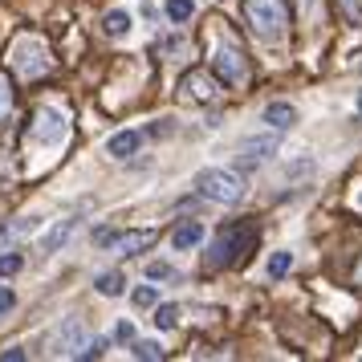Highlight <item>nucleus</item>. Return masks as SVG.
<instances>
[{"label": "nucleus", "instance_id": "nucleus-13", "mask_svg": "<svg viewBox=\"0 0 362 362\" xmlns=\"http://www.w3.org/2000/svg\"><path fill=\"white\" fill-rule=\"evenodd\" d=\"M183 90H187V98H192V102L216 98V82L208 78V74H187V78H183Z\"/></svg>", "mask_w": 362, "mask_h": 362}, {"label": "nucleus", "instance_id": "nucleus-21", "mask_svg": "<svg viewBox=\"0 0 362 362\" xmlns=\"http://www.w3.org/2000/svg\"><path fill=\"white\" fill-rule=\"evenodd\" d=\"M155 322H159V329H175L180 326V310H175V305H159Z\"/></svg>", "mask_w": 362, "mask_h": 362}, {"label": "nucleus", "instance_id": "nucleus-20", "mask_svg": "<svg viewBox=\"0 0 362 362\" xmlns=\"http://www.w3.org/2000/svg\"><path fill=\"white\" fill-rule=\"evenodd\" d=\"M134 358L159 362V358H163V346H159V342H134Z\"/></svg>", "mask_w": 362, "mask_h": 362}, {"label": "nucleus", "instance_id": "nucleus-26", "mask_svg": "<svg viewBox=\"0 0 362 362\" xmlns=\"http://www.w3.org/2000/svg\"><path fill=\"white\" fill-rule=\"evenodd\" d=\"M25 358V350H17V346H8V350H0V362H21Z\"/></svg>", "mask_w": 362, "mask_h": 362}, {"label": "nucleus", "instance_id": "nucleus-33", "mask_svg": "<svg viewBox=\"0 0 362 362\" xmlns=\"http://www.w3.org/2000/svg\"><path fill=\"white\" fill-rule=\"evenodd\" d=\"M358 281H362V264H358Z\"/></svg>", "mask_w": 362, "mask_h": 362}, {"label": "nucleus", "instance_id": "nucleus-11", "mask_svg": "<svg viewBox=\"0 0 362 362\" xmlns=\"http://www.w3.org/2000/svg\"><path fill=\"white\" fill-rule=\"evenodd\" d=\"M261 118H264V127H269V131H289V127L297 122V110L289 106V102H269Z\"/></svg>", "mask_w": 362, "mask_h": 362}, {"label": "nucleus", "instance_id": "nucleus-7", "mask_svg": "<svg viewBox=\"0 0 362 362\" xmlns=\"http://www.w3.org/2000/svg\"><path fill=\"white\" fill-rule=\"evenodd\" d=\"M212 69L224 78L228 86H240L248 78V66H245V53L236 49L232 41H220V49H216V57H212Z\"/></svg>", "mask_w": 362, "mask_h": 362}, {"label": "nucleus", "instance_id": "nucleus-14", "mask_svg": "<svg viewBox=\"0 0 362 362\" xmlns=\"http://www.w3.org/2000/svg\"><path fill=\"white\" fill-rule=\"evenodd\" d=\"M199 240H204V224H196V220L171 232V245H175V252H187V248H196Z\"/></svg>", "mask_w": 362, "mask_h": 362}, {"label": "nucleus", "instance_id": "nucleus-12", "mask_svg": "<svg viewBox=\"0 0 362 362\" xmlns=\"http://www.w3.org/2000/svg\"><path fill=\"white\" fill-rule=\"evenodd\" d=\"M139 143H143V134L139 131H118L106 139V155H115V159H131L134 151H139Z\"/></svg>", "mask_w": 362, "mask_h": 362}, {"label": "nucleus", "instance_id": "nucleus-5", "mask_svg": "<svg viewBox=\"0 0 362 362\" xmlns=\"http://www.w3.org/2000/svg\"><path fill=\"white\" fill-rule=\"evenodd\" d=\"M66 115L57 110V106H45V110H37L33 118V139L41 143V147H62L66 143Z\"/></svg>", "mask_w": 362, "mask_h": 362}, {"label": "nucleus", "instance_id": "nucleus-4", "mask_svg": "<svg viewBox=\"0 0 362 362\" xmlns=\"http://www.w3.org/2000/svg\"><path fill=\"white\" fill-rule=\"evenodd\" d=\"M13 69H17L21 78H37V74H45L49 69V53H45V45L37 41V37H21V41H13Z\"/></svg>", "mask_w": 362, "mask_h": 362}, {"label": "nucleus", "instance_id": "nucleus-29", "mask_svg": "<svg viewBox=\"0 0 362 362\" xmlns=\"http://www.w3.org/2000/svg\"><path fill=\"white\" fill-rule=\"evenodd\" d=\"M13 310V293H8V289H0V313H8Z\"/></svg>", "mask_w": 362, "mask_h": 362}, {"label": "nucleus", "instance_id": "nucleus-3", "mask_svg": "<svg viewBox=\"0 0 362 362\" xmlns=\"http://www.w3.org/2000/svg\"><path fill=\"white\" fill-rule=\"evenodd\" d=\"M196 192L199 196L216 199V204H240L245 199V180L236 171H224V167H204L196 175Z\"/></svg>", "mask_w": 362, "mask_h": 362}, {"label": "nucleus", "instance_id": "nucleus-6", "mask_svg": "<svg viewBox=\"0 0 362 362\" xmlns=\"http://www.w3.org/2000/svg\"><path fill=\"white\" fill-rule=\"evenodd\" d=\"M49 346H53V354H57V358H78V354L86 350V326L78 322V317H66L62 326L53 329Z\"/></svg>", "mask_w": 362, "mask_h": 362}, {"label": "nucleus", "instance_id": "nucleus-25", "mask_svg": "<svg viewBox=\"0 0 362 362\" xmlns=\"http://www.w3.org/2000/svg\"><path fill=\"white\" fill-rule=\"evenodd\" d=\"M147 277H155V281L175 277V269H171V264H151V269H147Z\"/></svg>", "mask_w": 362, "mask_h": 362}, {"label": "nucleus", "instance_id": "nucleus-32", "mask_svg": "<svg viewBox=\"0 0 362 362\" xmlns=\"http://www.w3.org/2000/svg\"><path fill=\"white\" fill-rule=\"evenodd\" d=\"M358 115H362V94H358Z\"/></svg>", "mask_w": 362, "mask_h": 362}, {"label": "nucleus", "instance_id": "nucleus-2", "mask_svg": "<svg viewBox=\"0 0 362 362\" xmlns=\"http://www.w3.org/2000/svg\"><path fill=\"white\" fill-rule=\"evenodd\" d=\"M252 245H257V228H240V224H232V228L220 232V240H216L212 252L204 257V264H208V269H228V264L245 261Z\"/></svg>", "mask_w": 362, "mask_h": 362}, {"label": "nucleus", "instance_id": "nucleus-9", "mask_svg": "<svg viewBox=\"0 0 362 362\" xmlns=\"http://www.w3.org/2000/svg\"><path fill=\"white\" fill-rule=\"evenodd\" d=\"M151 240H155V232H122V236H118L115 232V240H110V248H115L118 257H139V252H143V248L151 245Z\"/></svg>", "mask_w": 362, "mask_h": 362}, {"label": "nucleus", "instance_id": "nucleus-31", "mask_svg": "<svg viewBox=\"0 0 362 362\" xmlns=\"http://www.w3.org/2000/svg\"><path fill=\"white\" fill-rule=\"evenodd\" d=\"M301 8H305V13H313V0H301Z\"/></svg>", "mask_w": 362, "mask_h": 362}, {"label": "nucleus", "instance_id": "nucleus-23", "mask_svg": "<svg viewBox=\"0 0 362 362\" xmlns=\"http://www.w3.org/2000/svg\"><path fill=\"white\" fill-rule=\"evenodd\" d=\"M131 301H134V305H139V310H151V305L159 301V293H155L151 285H143V289H134V297H131Z\"/></svg>", "mask_w": 362, "mask_h": 362}, {"label": "nucleus", "instance_id": "nucleus-8", "mask_svg": "<svg viewBox=\"0 0 362 362\" xmlns=\"http://www.w3.org/2000/svg\"><path fill=\"white\" fill-rule=\"evenodd\" d=\"M277 151H281V131L252 134V139L240 143V163H245V167H261V163H269Z\"/></svg>", "mask_w": 362, "mask_h": 362}, {"label": "nucleus", "instance_id": "nucleus-10", "mask_svg": "<svg viewBox=\"0 0 362 362\" xmlns=\"http://www.w3.org/2000/svg\"><path fill=\"white\" fill-rule=\"evenodd\" d=\"M74 224H78V216H66V220H57L45 236H41V252L45 257H53V252H62V245L69 240V232H74Z\"/></svg>", "mask_w": 362, "mask_h": 362}, {"label": "nucleus", "instance_id": "nucleus-30", "mask_svg": "<svg viewBox=\"0 0 362 362\" xmlns=\"http://www.w3.org/2000/svg\"><path fill=\"white\" fill-rule=\"evenodd\" d=\"M342 4H346V13H350V17H358V13H362V0H342Z\"/></svg>", "mask_w": 362, "mask_h": 362}, {"label": "nucleus", "instance_id": "nucleus-24", "mask_svg": "<svg viewBox=\"0 0 362 362\" xmlns=\"http://www.w3.org/2000/svg\"><path fill=\"white\" fill-rule=\"evenodd\" d=\"M13 110V86H8V78H0V115H8Z\"/></svg>", "mask_w": 362, "mask_h": 362}, {"label": "nucleus", "instance_id": "nucleus-34", "mask_svg": "<svg viewBox=\"0 0 362 362\" xmlns=\"http://www.w3.org/2000/svg\"><path fill=\"white\" fill-rule=\"evenodd\" d=\"M358 208H362V192H358Z\"/></svg>", "mask_w": 362, "mask_h": 362}, {"label": "nucleus", "instance_id": "nucleus-19", "mask_svg": "<svg viewBox=\"0 0 362 362\" xmlns=\"http://www.w3.org/2000/svg\"><path fill=\"white\" fill-rule=\"evenodd\" d=\"M301 175H313V159L310 155H301V159H293V163L285 167V180H301Z\"/></svg>", "mask_w": 362, "mask_h": 362}, {"label": "nucleus", "instance_id": "nucleus-16", "mask_svg": "<svg viewBox=\"0 0 362 362\" xmlns=\"http://www.w3.org/2000/svg\"><path fill=\"white\" fill-rule=\"evenodd\" d=\"M94 289H98L102 297H118L122 293V273H102V277L94 281Z\"/></svg>", "mask_w": 362, "mask_h": 362}, {"label": "nucleus", "instance_id": "nucleus-18", "mask_svg": "<svg viewBox=\"0 0 362 362\" xmlns=\"http://www.w3.org/2000/svg\"><path fill=\"white\" fill-rule=\"evenodd\" d=\"M293 269V252H273L269 257V277H285Z\"/></svg>", "mask_w": 362, "mask_h": 362}, {"label": "nucleus", "instance_id": "nucleus-15", "mask_svg": "<svg viewBox=\"0 0 362 362\" xmlns=\"http://www.w3.org/2000/svg\"><path fill=\"white\" fill-rule=\"evenodd\" d=\"M102 29H106L110 37H127V33H131V17H127L122 8H118V13H106V21H102Z\"/></svg>", "mask_w": 362, "mask_h": 362}, {"label": "nucleus", "instance_id": "nucleus-27", "mask_svg": "<svg viewBox=\"0 0 362 362\" xmlns=\"http://www.w3.org/2000/svg\"><path fill=\"white\" fill-rule=\"evenodd\" d=\"M115 338H118V342H131V338H134V326H131V322H122V326L115 329Z\"/></svg>", "mask_w": 362, "mask_h": 362}, {"label": "nucleus", "instance_id": "nucleus-1", "mask_svg": "<svg viewBox=\"0 0 362 362\" xmlns=\"http://www.w3.org/2000/svg\"><path fill=\"white\" fill-rule=\"evenodd\" d=\"M245 21L261 41L277 45L289 33V4L285 0H245Z\"/></svg>", "mask_w": 362, "mask_h": 362}, {"label": "nucleus", "instance_id": "nucleus-28", "mask_svg": "<svg viewBox=\"0 0 362 362\" xmlns=\"http://www.w3.org/2000/svg\"><path fill=\"white\" fill-rule=\"evenodd\" d=\"M102 350H106V346H102V342H94V346H86V350L78 354V358H102Z\"/></svg>", "mask_w": 362, "mask_h": 362}, {"label": "nucleus", "instance_id": "nucleus-22", "mask_svg": "<svg viewBox=\"0 0 362 362\" xmlns=\"http://www.w3.org/2000/svg\"><path fill=\"white\" fill-rule=\"evenodd\" d=\"M21 264H25V257H21V252H0V273H4V277L21 273Z\"/></svg>", "mask_w": 362, "mask_h": 362}, {"label": "nucleus", "instance_id": "nucleus-17", "mask_svg": "<svg viewBox=\"0 0 362 362\" xmlns=\"http://www.w3.org/2000/svg\"><path fill=\"white\" fill-rule=\"evenodd\" d=\"M192 13H196V4H192V0H167V17L175 21V25H183Z\"/></svg>", "mask_w": 362, "mask_h": 362}]
</instances>
